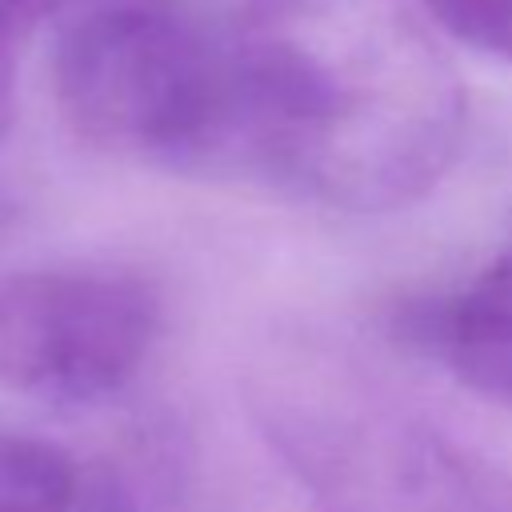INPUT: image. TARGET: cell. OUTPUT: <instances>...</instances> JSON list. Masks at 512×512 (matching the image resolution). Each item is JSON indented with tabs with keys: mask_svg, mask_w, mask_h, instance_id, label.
I'll list each match as a JSON object with an SVG mask.
<instances>
[{
	"mask_svg": "<svg viewBox=\"0 0 512 512\" xmlns=\"http://www.w3.org/2000/svg\"><path fill=\"white\" fill-rule=\"evenodd\" d=\"M244 164L340 212H396L456 164L468 92L400 0H240Z\"/></svg>",
	"mask_w": 512,
	"mask_h": 512,
	"instance_id": "cell-1",
	"label": "cell"
},
{
	"mask_svg": "<svg viewBox=\"0 0 512 512\" xmlns=\"http://www.w3.org/2000/svg\"><path fill=\"white\" fill-rule=\"evenodd\" d=\"M52 92L76 140L196 172L244 160L228 44L168 4H108L76 20L52 56Z\"/></svg>",
	"mask_w": 512,
	"mask_h": 512,
	"instance_id": "cell-2",
	"label": "cell"
},
{
	"mask_svg": "<svg viewBox=\"0 0 512 512\" xmlns=\"http://www.w3.org/2000/svg\"><path fill=\"white\" fill-rule=\"evenodd\" d=\"M164 324L148 276L52 264L0 276V384L44 404H96L144 368Z\"/></svg>",
	"mask_w": 512,
	"mask_h": 512,
	"instance_id": "cell-3",
	"label": "cell"
},
{
	"mask_svg": "<svg viewBox=\"0 0 512 512\" xmlns=\"http://www.w3.org/2000/svg\"><path fill=\"white\" fill-rule=\"evenodd\" d=\"M276 440L336 512H512V476L468 460L436 428L328 408L276 416Z\"/></svg>",
	"mask_w": 512,
	"mask_h": 512,
	"instance_id": "cell-4",
	"label": "cell"
},
{
	"mask_svg": "<svg viewBox=\"0 0 512 512\" xmlns=\"http://www.w3.org/2000/svg\"><path fill=\"white\" fill-rule=\"evenodd\" d=\"M424 344L476 396L512 408V252L484 264L424 324Z\"/></svg>",
	"mask_w": 512,
	"mask_h": 512,
	"instance_id": "cell-5",
	"label": "cell"
},
{
	"mask_svg": "<svg viewBox=\"0 0 512 512\" xmlns=\"http://www.w3.org/2000/svg\"><path fill=\"white\" fill-rule=\"evenodd\" d=\"M76 460L40 436L0 428V512H80Z\"/></svg>",
	"mask_w": 512,
	"mask_h": 512,
	"instance_id": "cell-6",
	"label": "cell"
},
{
	"mask_svg": "<svg viewBox=\"0 0 512 512\" xmlns=\"http://www.w3.org/2000/svg\"><path fill=\"white\" fill-rule=\"evenodd\" d=\"M416 4L444 36L472 48L476 56L512 68V0H416Z\"/></svg>",
	"mask_w": 512,
	"mask_h": 512,
	"instance_id": "cell-7",
	"label": "cell"
},
{
	"mask_svg": "<svg viewBox=\"0 0 512 512\" xmlns=\"http://www.w3.org/2000/svg\"><path fill=\"white\" fill-rule=\"evenodd\" d=\"M68 0H0V32L12 36L16 44L32 36L48 16H56Z\"/></svg>",
	"mask_w": 512,
	"mask_h": 512,
	"instance_id": "cell-8",
	"label": "cell"
},
{
	"mask_svg": "<svg viewBox=\"0 0 512 512\" xmlns=\"http://www.w3.org/2000/svg\"><path fill=\"white\" fill-rule=\"evenodd\" d=\"M16 40L0 32V136L16 120Z\"/></svg>",
	"mask_w": 512,
	"mask_h": 512,
	"instance_id": "cell-9",
	"label": "cell"
}]
</instances>
